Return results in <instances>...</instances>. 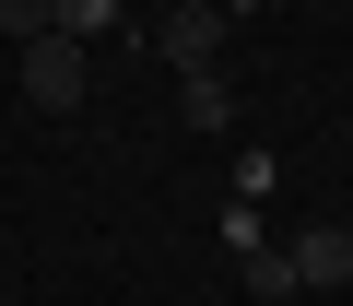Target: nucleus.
Segmentation results:
<instances>
[{
  "label": "nucleus",
  "mask_w": 353,
  "mask_h": 306,
  "mask_svg": "<svg viewBox=\"0 0 353 306\" xmlns=\"http://www.w3.org/2000/svg\"><path fill=\"white\" fill-rule=\"evenodd\" d=\"M83 71H94V48H83V36H59V24H48V36H24V106L71 118V106H83Z\"/></svg>",
  "instance_id": "f257e3e1"
},
{
  "label": "nucleus",
  "mask_w": 353,
  "mask_h": 306,
  "mask_svg": "<svg viewBox=\"0 0 353 306\" xmlns=\"http://www.w3.org/2000/svg\"><path fill=\"white\" fill-rule=\"evenodd\" d=\"M224 36H236L224 0H176V12H165V59L176 71H224Z\"/></svg>",
  "instance_id": "f03ea898"
},
{
  "label": "nucleus",
  "mask_w": 353,
  "mask_h": 306,
  "mask_svg": "<svg viewBox=\"0 0 353 306\" xmlns=\"http://www.w3.org/2000/svg\"><path fill=\"white\" fill-rule=\"evenodd\" d=\"M283 259H294V294H306V283H353V236H341V224H306Z\"/></svg>",
  "instance_id": "7ed1b4c3"
},
{
  "label": "nucleus",
  "mask_w": 353,
  "mask_h": 306,
  "mask_svg": "<svg viewBox=\"0 0 353 306\" xmlns=\"http://www.w3.org/2000/svg\"><path fill=\"white\" fill-rule=\"evenodd\" d=\"M189 83V130H236V83L224 71H176Z\"/></svg>",
  "instance_id": "20e7f679"
},
{
  "label": "nucleus",
  "mask_w": 353,
  "mask_h": 306,
  "mask_svg": "<svg viewBox=\"0 0 353 306\" xmlns=\"http://www.w3.org/2000/svg\"><path fill=\"white\" fill-rule=\"evenodd\" d=\"M48 12H59V36H83V48L118 36V0H48Z\"/></svg>",
  "instance_id": "39448f33"
},
{
  "label": "nucleus",
  "mask_w": 353,
  "mask_h": 306,
  "mask_svg": "<svg viewBox=\"0 0 353 306\" xmlns=\"http://www.w3.org/2000/svg\"><path fill=\"white\" fill-rule=\"evenodd\" d=\"M236 271H248V294H294V259L283 247H236Z\"/></svg>",
  "instance_id": "423d86ee"
},
{
  "label": "nucleus",
  "mask_w": 353,
  "mask_h": 306,
  "mask_svg": "<svg viewBox=\"0 0 353 306\" xmlns=\"http://www.w3.org/2000/svg\"><path fill=\"white\" fill-rule=\"evenodd\" d=\"M48 24H59L48 0H0V36H12V48H24V36H48Z\"/></svg>",
  "instance_id": "0eeeda50"
},
{
  "label": "nucleus",
  "mask_w": 353,
  "mask_h": 306,
  "mask_svg": "<svg viewBox=\"0 0 353 306\" xmlns=\"http://www.w3.org/2000/svg\"><path fill=\"white\" fill-rule=\"evenodd\" d=\"M224 12H236V24H248V12H259V0H224Z\"/></svg>",
  "instance_id": "6e6552de"
}]
</instances>
